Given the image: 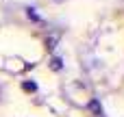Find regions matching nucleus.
<instances>
[{
  "label": "nucleus",
  "instance_id": "1",
  "mask_svg": "<svg viewBox=\"0 0 124 117\" xmlns=\"http://www.w3.org/2000/svg\"><path fill=\"white\" fill-rule=\"evenodd\" d=\"M52 67H54V69H61V67H63V65H61V59H54V61H52Z\"/></svg>",
  "mask_w": 124,
  "mask_h": 117
}]
</instances>
